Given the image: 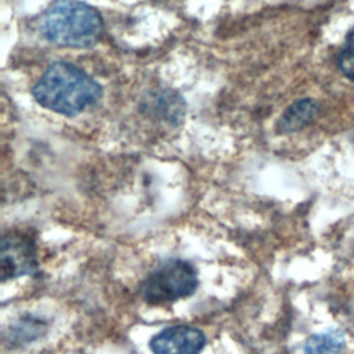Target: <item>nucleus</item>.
I'll return each instance as SVG.
<instances>
[{
  "instance_id": "obj_1",
  "label": "nucleus",
  "mask_w": 354,
  "mask_h": 354,
  "mask_svg": "<svg viewBox=\"0 0 354 354\" xmlns=\"http://www.w3.org/2000/svg\"><path fill=\"white\" fill-rule=\"evenodd\" d=\"M32 95L40 106L72 118L95 105L102 97V88L79 66L55 61L32 87Z\"/></svg>"
},
{
  "instance_id": "obj_2",
  "label": "nucleus",
  "mask_w": 354,
  "mask_h": 354,
  "mask_svg": "<svg viewBox=\"0 0 354 354\" xmlns=\"http://www.w3.org/2000/svg\"><path fill=\"white\" fill-rule=\"evenodd\" d=\"M41 36L58 47L87 48L94 46L102 32L100 12L80 0H57L39 19Z\"/></svg>"
},
{
  "instance_id": "obj_3",
  "label": "nucleus",
  "mask_w": 354,
  "mask_h": 354,
  "mask_svg": "<svg viewBox=\"0 0 354 354\" xmlns=\"http://www.w3.org/2000/svg\"><path fill=\"white\" fill-rule=\"evenodd\" d=\"M196 286V271L188 261L169 260L144 281L142 296L152 304L171 303L192 295Z\"/></svg>"
},
{
  "instance_id": "obj_4",
  "label": "nucleus",
  "mask_w": 354,
  "mask_h": 354,
  "mask_svg": "<svg viewBox=\"0 0 354 354\" xmlns=\"http://www.w3.org/2000/svg\"><path fill=\"white\" fill-rule=\"evenodd\" d=\"M3 279L33 274L37 270L36 246L32 236L24 232H7L0 252Z\"/></svg>"
},
{
  "instance_id": "obj_5",
  "label": "nucleus",
  "mask_w": 354,
  "mask_h": 354,
  "mask_svg": "<svg viewBox=\"0 0 354 354\" xmlns=\"http://www.w3.org/2000/svg\"><path fill=\"white\" fill-rule=\"evenodd\" d=\"M206 337L202 330L188 325L163 329L151 340L153 354H199Z\"/></svg>"
},
{
  "instance_id": "obj_6",
  "label": "nucleus",
  "mask_w": 354,
  "mask_h": 354,
  "mask_svg": "<svg viewBox=\"0 0 354 354\" xmlns=\"http://www.w3.org/2000/svg\"><path fill=\"white\" fill-rule=\"evenodd\" d=\"M319 105L311 98H301L290 104L278 120V130L295 133L308 126L318 115Z\"/></svg>"
},
{
  "instance_id": "obj_7",
  "label": "nucleus",
  "mask_w": 354,
  "mask_h": 354,
  "mask_svg": "<svg viewBox=\"0 0 354 354\" xmlns=\"http://www.w3.org/2000/svg\"><path fill=\"white\" fill-rule=\"evenodd\" d=\"M149 111L166 122H178L184 113V101L171 90H162L148 101Z\"/></svg>"
},
{
  "instance_id": "obj_8",
  "label": "nucleus",
  "mask_w": 354,
  "mask_h": 354,
  "mask_svg": "<svg viewBox=\"0 0 354 354\" xmlns=\"http://www.w3.org/2000/svg\"><path fill=\"white\" fill-rule=\"evenodd\" d=\"M346 339L339 330H328L313 335L306 346L304 354H343Z\"/></svg>"
},
{
  "instance_id": "obj_9",
  "label": "nucleus",
  "mask_w": 354,
  "mask_h": 354,
  "mask_svg": "<svg viewBox=\"0 0 354 354\" xmlns=\"http://www.w3.org/2000/svg\"><path fill=\"white\" fill-rule=\"evenodd\" d=\"M339 68L344 76L354 80V28L348 32L344 46L339 54Z\"/></svg>"
}]
</instances>
